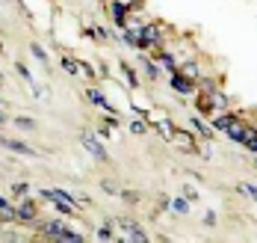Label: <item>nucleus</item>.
<instances>
[{"mask_svg": "<svg viewBox=\"0 0 257 243\" xmlns=\"http://www.w3.org/2000/svg\"><path fill=\"white\" fill-rule=\"evenodd\" d=\"M36 219H39V211H36L33 202H27V196H24V202L15 205V222H36Z\"/></svg>", "mask_w": 257, "mask_h": 243, "instance_id": "39448f33", "label": "nucleus"}, {"mask_svg": "<svg viewBox=\"0 0 257 243\" xmlns=\"http://www.w3.org/2000/svg\"><path fill=\"white\" fill-rule=\"evenodd\" d=\"M103 190H106L109 196H115V193H121V187H115V181H103Z\"/></svg>", "mask_w": 257, "mask_h": 243, "instance_id": "c85d7f7f", "label": "nucleus"}, {"mask_svg": "<svg viewBox=\"0 0 257 243\" xmlns=\"http://www.w3.org/2000/svg\"><path fill=\"white\" fill-rule=\"evenodd\" d=\"M0 145H3V148H9V151H15V154L36 157V148H30V145H27V142H21V139H12V136H0Z\"/></svg>", "mask_w": 257, "mask_h": 243, "instance_id": "423d86ee", "label": "nucleus"}, {"mask_svg": "<svg viewBox=\"0 0 257 243\" xmlns=\"http://www.w3.org/2000/svg\"><path fill=\"white\" fill-rule=\"evenodd\" d=\"M233 119H236V113H231V110H222V113L213 119V131H228V125H231Z\"/></svg>", "mask_w": 257, "mask_h": 243, "instance_id": "f8f14e48", "label": "nucleus"}, {"mask_svg": "<svg viewBox=\"0 0 257 243\" xmlns=\"http://www.w3.org/2000/svg\"><path fill=\"white\" fill-rule=\"evenodd\" d=\"M0 234H3V225H0Z\"/></svg>", "mask_w": 257, "mask_h": 243, "instance_id": "c9c22d12", "label": "nucleus"}, {"mask_svg": "<svg viewBox=\"0 0 257 243\" xmlns=\"http://www.w3.org/2000/svg\"><path fill=\"white\" fill-rule=\"evenodd\" d=\"M142 68H145V77H151V80H157V77H160V65H157V62H151V59H142Z\"/></svg>", "mask_w": 257, "mask_h": 243, "instance_id": "f3484780", "label": "nucleus"}, {"mask_svg": "<svg viewBox=\"0 0 257 243\" xmlns=\"http://www.w3.org/2000/svg\"><path fill=\"white\" fill-rule=\"evenodd\" d=\"M86 101H89V104H95V107H101V110H106V113H115V107L103 98V92H101V89H95V86H89V89H86Z\"/></svg>", "mask_w": 257, "mask_h": 243, "instance_id": "6e6552de", "label": "nucleus"}, {"mask_svg": "<svg viewBox=\"0 0 257 243\" xmlns=\"http://www.w3.org/2000/svg\"><path fill=\"white\" fill-rule=\"evenodd\" d=\"M86 33H89L92 39H101V42H103V39H106V33H103L101 27H86Z\"/></svg>", "mask_w": 257, "mask_h": 243, "instance_id": "cd10ccee", "label": "nucleus"}, {"mask_svg": "<svg viewBox=\"0 0 257 243\" xmlns=\"http://www.w3.org/2000/svg\"><path fill=\"white\" fill-rule=\"evenodd\" d=\"M169 208H175V214H189V199H175L169 202Z\"/></svg>", "mask_w": 257, "mask_h": 243, "instance_id": "6ab92c4d", "label": "nucleus"}, {"mask_svg": "<svg viewBox=\"0 0 257 243\" xmlns=\"http://www.w3.org/2000/svg\"><path fill=\"white\" fill-rule=\"evenodd\" d=\"M0 54H3V42H0Z\"/></svg>", "mask_w": 257, "mask_h": 243, "instance_id": "f704fd0d", "label": "nucleus"}, {"mask_svg": "<svg viewBox=\"0 0 257 243\" xmlns=\"http://www.w3.org/2000/svg\"><path fill=\"white\" fill-rule=\"evenodd\" d=\"M183 199H189V202H195V199H198V193H195L192 187H183Z\"/></svg>", "mask_w": 257, "mask_h": 243, "instance_id": "7c9ffc66", "label": "nucleus"}, {"mask_svg": "<svg viewBox=\"0 0 257 243\" xmlns=\"http://www.w3.org/2000/svg\"><path fill=\"white\" fill-rule=\"evenodd\" d=\"M15 125H18V128H24V131H36V122H33V119H24V116H21V119H15Z\"/></svg>", "mask_w": 257, "mask_h": 243, "instance_id": "393cba45", "label": "nucleus"}, {"mask_svg": "<svg viewBox=\"0 0 257 243\" xmlns=\"http://www.w3.org/2000/svg\"><path fill=\"white\" fill-rule=\"evenodd\" d=\"M115 240H124V243H145L148 240V231L133 222V219H115Z\"/></svg>", "mask_w": 257, "mask_h": 243, "instance_id": "f03ea898", "label": "nucleus"}, {"mask_svg": "<svg viewBox=\"0 0 257 243\" xmlns=\"http://www.w3.org/2000/svg\"><path fill=\"white\" fill-rule=\"evenodd\" d=\"M0 222H15V205H6L0 211Z\"/></svg>", "mask_w": 257, "mask_h": 243, "instance_id": "5701e85b", "label": "nucleus"}, {"mask_svg": "<svg viewBox=\"0 0 257 243\" xmlns=\"http://www.w3.org/2000/svg\"><path fill=\"white\" fill-rule=\"evenodd\" d=\"M239 190H242V193H248V196H251V199L257 202V187H254V184H242Z\"/></svg>", "mask_w": 257, "mask_h": 243, "instance_id": "c756f323", "label": "nucleus"}, {"mask_svg": "<svg viewBox=\"0 0 257 243\" xmlns=\"http://www.w3.org/2000/svg\"><path fill=\"white\" fill-rule=\"evenodd\" d=\"M145 131H148V125H145V122H133V125H130V134H145Z\"/></svg>", "mask_w": 257, "mask_h": 243, "instance_id": "bb28decb", "label": "nucleus"}, {"mask_svg": "<svg viewBox=\"0 0 257 243\" xmlns=\"http://www.w3.org/2000/svg\"><path fill=\"white\" fill-rule=\"evenodd\" d=\"M80 142H83V148H86V151H89V154H92L98 163H109V154L103 151V145L95 139V134H92V131H83V134H80Z\"/></svg>", "mask_w": 257, "mask_h": 243, "instance_id": "20e7f679", "label": "nucleus"}, {"mask_svg": "<svg viewBox=\"0 0 257 243\" xmlns=\"http://www.w3.org/2000/svg\"><path fill=\"white\" fill-rule=\"evenodd\" d=\"M6 119H9V116H6V110L0 107V125H3V122H6Z\"/></svg>", "mask_w": 257, "mask_h": 243, "instance_id": "72a5a7b5", "label": "nucleus"}, {"mask_svg": "<svg viewBox=\"0 0 257 243\" xmlns=\"http://www.w3.org/2000/svg\"><path fill=\"white\" fill-rule=\"evenodd\" d=\"M254 166H257V160H254Z\"/></svg>", "mask_w": 257, "mask_h": 243, "instance_id": "4c0bfd02", "label": "nucleus"}, {"mask_svg": "<svg viewBox=\"0 0 257 243\" xmlns=\"http://www.w3.org/2000/svg\"><path fill=\"white\" fill-rule=\"evenodd\" d=\"M245 128H248V122H242V119L236 116L231 125H228V131H225V134H228V139H233V142H242V136H245Z\"/></svg>", "mask_w": 257, "mask_h": 243, "instance_id": "9d476101", "label": "nucleus"}, {"mask_svg": "<svg viewBox=\"0 0 257 243\" xmlns=\"http://www.w3.org/2000/svg\"><path fill=\"white\" fill-rule=\"evenodd\" d=\"M118 68H121V74H124V77H127V83H130V86H136V83H139V80H136V74H133V68H130L127 62H121V65H118Z\"/></svg>", "mask_w": 257, "mask_h": 243, "instance_id": "b1692460", "label": "nucleus"}, {"mask_svg": "<svg viewBox=\"0 0 257 243\" xmlns=\"http://www.w3.org/2000/svg\"><path fill=\"white\" fill-rule=\"evenodd\" d=\"M103 3H109V0H103Z\"/></svg>", "mask_w": 257, "mask_h": 243, "instance_id": "e433bc0d", "label": "nucleus"}, {"mask_svg": "<svg viewBox=\"0 0 257 243\" xmlns=\"http://www.w3.org/2000/svg\"><path fill=\"white\" fill-rule=\"evenodd\" d=\"M106 9H109V18H112L118 27H124V24H127V6H124V3L109 0V3H106Z\"/></svg>", "mask_w": 257, "mask_h": 243, "instance_id": "1a4fd4ad", "label": "nucleus"}, {"mask_svg": "<svg viewBox=\"0 0 257 243\" xmlns=\"http://www.w3.org/2000/svg\"><path fill=\"white\" fill-rule=\"evenodd\" d=\"M62 68H65V71H68V74H77V62H74V59H62Z\"/></svg>", "mask_w": 257, "mask_h": 243, "instance_id": "a878e982", "label": "nucleus"}, {"mask_svg": "<svg viewBox=\"0 0 257 243\" xmlns=\"http://www.w3.org/2000/svg\"><path fill=\"white\" fill-rule=\"evenodd\" d=\"M6 205H9V199H6V196H0V211H3Z\"/></svg>", "mask_w": 257, "mask_h": 243, "instance_id": "473e14b6", "label": "nucleus"}, {"mask_svg": "<svg viewBox=\"0 0 257 243\" xmlns=\"http://www.w3.org/2000/svg\"><path fill=\"white\" fill-rule=\"evenodd\" d=\"M178 71H180V74H183V77H189V80H192V83H195V80H198V77H201V65H198L195 59H186L183 65H178Z\"/></svg>", "mask_w": 257, "mask_h": 243, "instance_id": "9b49d317", "label": "nucleus"}, {"mask_svg": "<svg viewBox=\"0 0 257 243\" xmlns=\"http://www.w3.org/2000/svg\"><path fill=\"white\" fill-rule=\"evenodd\" d=\"M30 51H33V56H36L39 62H45V65H48V51H45L42 45H30Z\"/></svg>", "mask_w": 257, "mask_h": 243, "instance_id": "4be33fe9", "label": "nucleus"}, {"mask_svg": "<svg viewBox=\"0 0 257 243\" xmlns=\"http://www.w3.org/2000/svg\"><path fill=\"white\" fill-rule=\"evenodd\" d=\"M172 89H175L178 95H195V83L189 80V77H183L180 71L172 74Z\"/></svg>", "mask_w": 257, "mask_h": 243, "instance_id": "0eeeda50", "label": "nucleus"}, {"mask_svg": "<svg viewBox=\"0 0 257 243\" xmlns=\"http://www.w3.org/2000/svg\"><path fill=\"white\" fill-rule=\"evenodd\" d=\"M139 36H142V48H157L163 42V24L157 21H145L139 27Z\"/></svg>", "mask_w": 257, "mask_h": 243, "instance_id": "7ed1b4c3", "label": "nucleus"}, {"mask_svg": "<svg viewBox=\"0 0 257 243\" xmlns=\"http://www.w3.org/2000/svg\"><path fill=\"white\" fill-rule=\"evenodd\" d=\"M15 71H18V77H24V80L30 83L33 89H36V95H42V89H39V86L33 83V77H30V71H27V65H24V62H15Z\"/></svg>", "mask_w": 257, "mask_h": 243, "instance_id": "dca6fc26", "label": "nucleus"}, {"mask_svg": "<svg viewBox=\"0 0 257 243\" xmlns=\"http://www.w3.org/2000/svg\"><path fill=\"white\" fill-rule=\"evenodd\" d=\"M157 131H160L163 136H175V125H172V122H163V119H160V122H157Z\"/></svg>", "mask_w": 257, "mask_h": 243, "instance_id": "aec40b11", "label": "nucleus"}, {"mask_svg": "<svg viewBox=\"0 0 257 243\" xmlns=\"http://www.w3.org/2000/svg\"><path fill=\"white\" fill-rule=\"evenodd\" d=\"M239 145H245L248 151H254V154H257V128L248 125V128H245V136H242V142H239Z\"/></svg>", "mask_w": 257, "mask_h": 243, "instance_id": "4468645a", "label": "nucleus"}, {"mask_svg": "<svg viewBox=\"0 0 257 243\" xmlns=\"http://www.w3.org/2000/svg\"><path fill=\"white\" fill-rule=\"evenodd\" d=\"M189 122L195 125V131H198V134L204 136V139H213V125H204V122H201V116H192Z\"/></svg>", "mask_w": 257, "mask_h": 243, "instance_id": "2eb2a0df", "label": "nucleus"}, {"mask_svg": "<svg viewBox=\"0 0 257 243\" xmlns=\"http://www.w3.org/2000/svg\"><path fill=\"white\" fill-rule=\"evenodd\" d=\"M27 193H30V184H27V181H18V184H12V196H18V199H24Z\"/></svg>", "mask_w": 257, "mask_h": 243, "instance_id": "412c9836", "label": "nucleus"}, {"mask_svg": "<svg viewBox=\"0 0 257 243\" xmlns=\"http://www.w3.org/2000/svg\"><path fill=\"white\" fill-rule=\"evenodd\" d=\"M39 231H42V237L45 240H56V243H83V234H77L74 228H68V225H62V222H42L39 225Z\"/></svg>", "mask_w": 257, "mask_h": 243, "instance_id": "f257e3e1", "label": "nucleus"}, {"mask_svg": "<svg viewBox=\"0 0 257 243\" xmlns=\"http://www.w3.org/2000/svg\"><path fill=\"white\" fill-rule=\"evenodd\" d=\"M121 196H124V199H127V202H139V193H130V190H124V193H121Z\"/></svg>", "mask_w": 257, "mask_h": 243, "instance_id": "2f4dec72", "label": "nucleus"}, {"mask_svg": "<svg viewBox=\"0 0 257 243\" xmlns=\"http://www.w3.org/2000/svg\"><path fill=\"white\" fill-rule=\"evenodd\" d=\"M95 240H115V231H112V228H109V225H101V228H98V231H95Z\"/></svg>", "mask_w": 257, "mask_h": 243, "instance_id": "a211bd4d", "label": "nucleus"}, {"mask_svg": "<svg viewBox=\"0 0 257 243\" xmlns=\"http://www.w3.org/2000/svg\"><path fill=\"white\" fill-rule=\"evenodd\" d=\"M157 65H160L163 71H169V74H175V71H178V62H175V56L166 54V51H160V54H157Z\"/></svg>", "mask_w": 257, "mask_h": 243, "instance_id": "ddd939ff", "label": "nucleus"}]
</instances>
